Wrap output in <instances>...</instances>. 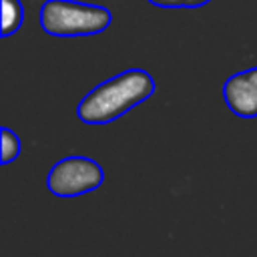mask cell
I'll use <instances>...</instances> for the list:
<instances>
[{"label":"cell","instance_id":"6da1fadb","mask_svg":"<svg viewBox=\"0 0 257 257\" xmlns=\"http://www.w3.org/2000/svg\"><path fill=\"white\" fill-rule=\"evenodd\" d=\"M153 92V76L143 68H128L84 94L76 106V116L84 124H108L151 98Z\"/></svg>","mask_w":257,"mask_h":257},{"label":"cell","instance_id":"7a4b0ae2","mask_svg":"<svg viewBox=\"0 0 257 257\" xmlns=\"http://www.w3.org/2000/svg\"><path fill=\"white\" fill-rule=\"evenodd\" d=\"M38 18L40 28L58 38L100 34L112 22L108 8L76 0H44Z\"/></svg>","mask_w":257,"mask_h":257},{"label":"cell","instance_id":"3957f363","mask_svg":"<svg viewBox=\"0 0 257 257\" xmlns=\"http://www.w3.org/2000/svg\"><path fill=\"white\" fill-rule=\"evenodd\" d=\"M104 183L102 167L88 157H64L46 175V189L60 199L80 197L100 189Z\"/></svg>","mask_w":257,"mask_h":257},{"label":"cell","instance_id":"277c9868","mask_svg":"<svg viewBox=\"0 0 257 257\" xmlns=\"http://www.w3.org/2000/svg\"><path fill=\"white\" fill-rule=\"evenodd\" d=\"M227 108L241 118H257V66L231 74L223 84Z\"/></svg>","mask_w":257,"mask_h":257},{"label":"cell","instance_id":"5b68a950","mask_svg":"<svg viewBox=\"0 0 257 257\" xmlns=\"http://www.w3.org/2000/svg\"><path fill=\"white\" fill-rule=\"evenodd\" d=\"M24 6L20 0H2V36L8 38L22 28Z\"/></svg>","mask_w":257,"mask_h":257},{"label":"cell","instance_id":"8992f818","mask_svg":"<svg viewBox=\"0 0 257 257\" xmlns=\"http://www.w3.org/2000/svg\"><path fill=\"white\" fill-rule=\"evenodd\" d=\"M0 135H2V157H0V161H2V165H8V163H12L14 159L20 157V139L8 126H2Z\"/></svg>","mask_w":257,"mask_h":257},{"label":"cell","instance_id":"52a82bcc","mask_svg":"<svg viewBox=\"0 0 257 257\" xmlns=\"http://www.w3.org/2000/svg\"><path fill=\"white\" fill-rule=\"evenodd\" d=\"M157 8H167V10H175V8H185V0H147Z\"/></svg>","mask_w":257,"mask_h":257},{"label":"cell","instance_id":"ba28073f","mask_svg":"<svg viewBox=\"0 0 257 257\" xmlns=\"http://www.w3.org/2000/svg\"><path fill=\"white\" fill-rule=\"evenodd\" d=\"M211 0H185V8H201L205 4H209Z\"/></svg>","mask_w":257,"mask_h":257}]
</instances>
